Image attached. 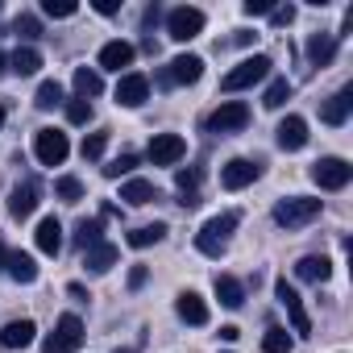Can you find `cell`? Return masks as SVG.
I'll list each match as a JSON object with an SVG mask.
<instances>
[{"label":"cell","instance_id":"cell-1","mask_svg":"<svg viewBox=\"0 0 353 353\" xmlns=\"http://www.w3.org/2000/svg\"><path fill=\"white\" fill-rule=\"evenodd\" d=\"M237 225H241V216H237V212H221V216L204 221V229L196 233V250H200V254H208V258H221V254L229 250V237L237 233Z\"/></svg>","mask_w":353,"mask_h":353},{"label":"cell","instance_id":"cell-2","mask_svg":"<svg viewBox=\"0 0 353 353\" xmlns=\"http://www.w3.org/2000/svg\"><path fill=\"white\" fill-rule=\"evenodd\" d=\"M316 216H320V200H316V196H287V200L274 204V221H279L283 229H303V225H312Z\"/></svg>","mask_w":353,"mask_h":353},{"label":"cell","instance_id":"cell-3","mask_svg":"<svg viewBox=\"0 0 353 353\" xmlns=\"http://www.w3.org/2000/svg\"><path fill=\"white\" fill-rule=\"evenodd\" d=\"M270 67H274V63H270L266 54L241 59V63H237V67H233V71L221 79V88H225V92H241V88H254L258 79H266V75H270Z\"/></svg>","mask_w":353,"mask_h":353},{"label":"cell","instance_id":"cell-4","mask_svg":"<svg viewBox=\"0 0 353 353\" xmlns=\"http://www.w3.org/2000/svg\"><path fill=\"white\" fill-rule=\"evenodd\" d=\"M83 345V320L79 316H59V324H54V332L46 336V345H42V353H75Z\"/></svg>","mask_w":353,"mask_h":353},{"label":"cell","instance_id":"cell-5","mask_svg":"<svg viewBox=\"0 0 353 353\" xmlns=\"http://www.w3.org/2000/svg\"><path fill=\"white\" fill-rule=\"evenodd\" d=\"M34 154H38L42 166H63L67 154H71V141H67L63 129H38V137H34Z\"/></svg>","mask_w":353,"mask_h":353},{"label":"cell","instance_id":"cell-6","mask_svg":"<svg viewBox=\"0 0 353 353\" xmlns=\"http://www.w3.org/2000/svg\"><path fill=\"white\" fill-rule=\"evenodd\" d=\"M166 34H170L174 42H192V38H200V34H204V13L192 9V5L170 9V13H166Z\"/></svg>","mask_w":353,"mask_h":353},{"label":"cell","instance_id":"cell-7","mask_svg":"<svg viewBox=\"0 0 353 353\" xmlns=\"http://www.w3.org/2000/svg\"><path fill=\"white\" fill-rule=\"evenodd\" d=\"M245 125H250V104H241V100H225L208 117V133H241Z\"/></svg>","mask_w":353,"mask_h":353},{"label":"cell","instance_id":"cell-8","mask_svg":"<svg viewBox=\"0 0 353 353\" xmlns=\"http://www.w3.org/2000/svg\"><path fill=\"white\" fill-rule=\"evenodd\" d=\"M312 179H316V188H324V192H341V188L353 179V166H349L345 158H320V162L312 166Z\"/></svg>","mask_w":353,"mask_h":353},{"label":"cell","instance_id":"cell-9","mask_svg":"<svg viewBox=\"0 0 353 353\" xmlns=\"http://www.w3.org/2000/svg\"><path fill=\"white\" fill-rule=\"evenodd\" d=\"M274 295H279V303L287 307V320H291V332H299V336H307L312 332V320H307V312H303V299H299V291L287 283V279H279L274 283Z\"/></svg>","mask_w":353,"mask_h":353},{"label":"cell","instance_id":"cell-10","mask_svg":"<svg viewBox=\"0 0 353 353\" xmlns=\"http://www.w3.org/2000/svg\"><path fill=\"white\" fill-rule=\"evenodd\" d=\"M188 154V141L179 137V133H158L154 141H150V150H145V158L154 162V166H174Z\"/></svg>","mask_w":353,"mask_h":353},{"label":"cell","instance_id":"cell-11","mask_svg":"<svg viewBox=\"0 0 353 353\" xmlns=\"http://www.w3.org/2000/svg\"><path fill=\"white\" fill-rule=\"evenodd\" d=\"M262 174V166L258 162H250V158H233V162H225L221 166V188H229V192H241V188H250L254 179Z\"/></svg>","mask_w":353,"mask_h":353},{"label":"cell","instance_id":"cell-12","mask_svg":"<svg viewBox=\"0 0 353 353\" xmlns=\"http://www.w3.org/2000/svg\"><path fill=\"white\" fill-rule=\"evenodd\" d=\"M145 100H150V79H145L141 71H125L121 83H117V104H125V108H141Z\"/></svg>","mask_w":353,"mask_h":353},{"label":"cell","instance_id":"cell-13","mask_svg":"<svg viewBox=\"0 0 353 353\" xmlns=\"http://www.w3.org/2000/svg\"><path fill=\"white\" fill-rule=\"evenodd\" d=\"M38 196H42L38 179H26V183H17V188H13V200H9V212H13L17 221L34 216V212H38Z\"/></svg>","mask_w":353,"mask_h":353},{"label":"cell","instance_id":"cell-14","mask_svg":"<svg viewBox=\"0 0 353 353\" xmlns=\"http://www.w3.org/2000/svg\"><path fill=\"white\" fill-rule=\"evenodd\" d=\"M34 336H38L34 320H9L5 328H0V345H5V349H30Z\"/></svg>","mask_w":353,"mask_h":353},{"label":"cell","instance_id":"cell-15","mask_svg":"<svg viewBox=\"0 0 353 353\" xmlns=\"http://www.w3.org/2000/svg\"><path fill=\"white\" fill-rule=\"evenodd\" d=\"M166 75H170V83H200L204 59H200V54H179V59L166 67Z\"/></svg>","mask_w":353,"mask_h":353},{"label":"cell","instance_id":"cell-16","mask_svg":"<svg viewBox=\"0 0 353 353\" xmlns=\"http://www.w3.org/2000/svg\"><path fill=\"white\" fill-rule=\"evenodd\" d=\"M133 54H137V50H133L129 42H104V46H100V67L121 75L125 67H133Z\"/></svg>","mask_w":353,"mask_h":353},{"label":"cell","instance_id":"cell-17","mask_svg":"<svg viewBox=\"0 0 353 353\" xmlns=\"http://www.w3.org/2000/svg\"><path fill=\"white\" fill-rule=\"evenodd\" d=\"M349 108H353V88H341L336 96L324 100L320 121H324V125H345V121H349Z\"/></svg>","mask_w":353,"mask_h":353},{"label":"cell","instance_id":"cell-18","mask_svg":"<svg viewBox=\"0 0 353 353\" xmlns=\"http://www.w3.org/2000/svg\"><path fill=\"white\" fill-rule=\"evenodd\" d=\"M174 312H179L183 324H208V303H204V295H196V291H183L179 299H174Z\"/></svg>","mask_w":353,"mask_h":353},{"label":"cell","instance_id":"cell-19","mask_svg":"<svg viewBox=\"0 0 353 353\" xmlns=\"http://www.w3.org/2000/svg\"><path fill=\"white\" fill-rule=\"evenodd\" d=\"M279 145L283 150H303L307 145V121L303 117H287V121H279Z\"/></svg>","mask_w":353,"mask_h":353},{"label":"cell","instance_id":"cell-20","mask_svg":"<svg viewBox=\"0 0 353 353\" xmlns=\"http://www.w3.org/2000/svg\"><path fill=\"white\" fill-rule=\"evenodd\" d=\"M117 258H121V250H117L112 241H100V245L83 250V266H88L92 274H104V270H112V266H117Z\"/></svg>","mask_w":353,"mask_h":353},{"label":"cell","instance_id":"cell-21","mask_svg":"<svg viewBox=\"0 0 353 353\" xmlns=\"http://www.w3.org/2000/svg\"><path fill=\"white\" fill-rule=\"evenodd\" d=\"M200 179H204V170L200 166H188V170H179V174H174V188H179V204L183 208H196L200 204Z\"/></svg>","mask_w":353,"mask_h":353},{"label":"cell","instance_id":"cell-22","mask_svg":"<svg viewBox=\"0 0 353 353\" xmlns=\"http://www.w3.org/2000/svg\"><path fill=\"white\" fill-rule=\"evenodd\" d=\"M34 241H38V250L42 254H59L63 250V225H59V216H46V221H38V233H34Z\"/></svg>","mask_w":353,"mask_h":353},{"label":"cell","instance_id":"cell-23","mask_svg":"<svg viewBox=\"0 0 353 353\" xmlns=\"http://www.w3.org/2000/svg\"><path fill=\"white\" fill-rule=\"evenodd\" d=\"M9 274H13V283H21V287H30L34 279H38V262H34V254H26V250H9V266H5Z\"/></svg>","mask_w":353,"mask_h":353},{"label":"cell","instance_id":"cell-24","mask_svg":"<svg viewBox=\"0 0 353 353\" xmlns=\"http://www.w3.org/2000/svg\"><path fill=\"white\" fill-rule=\"evenodd\" d=\"M212 291H216V299H221L225 307H241V303H245V283L233 279V274H216Z\"/></svg>","mask_w":353,"mask_h":353},{"label":"cell","instance_id":"cell-25","mask_svg":"<svg viewBox=\"0 0 353 353\" xmlns=\"http://www.w3.org/2000/svg\"><path fill=\"white\" fill-rule=\"evenodd\" d=\"M332 54H336V38L332 34H312L307 38V63L312 67H328Z\"/></svg>","mask_w":353,"mask_h":353},{"label":"cell","instance_id":"cell-26","mask_svg":"<svg viewBox=\"0 0 353 353\" xmlns=\"http://www.w3.org/2000/svg\"><path fill=\"white\" fill-rule=\"evenodd\" d=\"M295 274H299L303 283H328V274H332V262H328V258H316V254H307V258H299V262H295Z\"/></svg>","mask_w":353,"mask_h":353},{"label":"cell","instance_id":"cell-27","mask_svg":"<svg viewBox=\"0 0 353 353\" xmlns=\"http://www.w3.org/2000/svg\"><path fill=\"white\" fill-rule=\"evenodd\" d=\"M75 96L79 100H92V96H100L104 92V79H100V71H92V67H75Z\"/></svg>","mask_w":353,"mask_h":353},{"label":"cell","instance_id":"cell-28","mask_svg":"<svg viewBox=\"0 0 353 353\" xmlns=\"http://www.w3.org/2000/svg\"><path fill=\"white\" fill-rule=\"evenodd\" d=\"M121 200L125 204H150V200H158V188L150 179H125L121 183Z\"/></svg>","mask_w":353,"mask_h":353},{"label":"cell","instance_id":"cell-29","mask_svg":"<svg viewBox=\"0 0 353 353\" xmlns=\"http://www.w3.org/2000/svg\"><path fill=\"white\" fill-rule=\"evenodd\" d=\"M9 67H13L17 75H38V71H42V54H38L34 46H17V54L9 59Z\"/></svg>","mask_w":353,"mask_h":353},{"label":"cell","instance_id":"cell-30","mask_svg":"<svg viewBox=\"0 0 353 353\" xmlns=\"http://www.w3.org/2000/svg\"><path fill=\"white\" fill-rule=\"evenodd\" d=\"M100 229H104V221L100 216H88V221H79L75 225V245L79 250H92V245H100L104 237H100Z\"/></svg>","mask_w":353,"mask_h":353},{"label":"cell","instance_id":"cell-31","mask_svg":"<svg viewBox=\"0 0 353 353\" xmlns=\"http://www.w3.org/2000/svg\"><path fill=\"white\" fill-rule=\"evenodd\" d=\"M162 237H166V225L158 221V225H141V229H133V233H129L125 241H129L133 250H145V245H158Z\"/></svg>","mask_w":353,"mask_h":353},{"label":"cell","instance_id":"cell-32","mask_svg":"<svg viewBox=\"0 0 353 353\" xmlns=\"http://www.w3.org/2000/svg\"><path fill=\"white\" fill-rule=\"evenodd\" d=\"M291 332L287 328H266V336H262V353H291Z\"/></svg>","mask_w":353,"mask_h":353},{"label":"cell","instance_id":"cell-33","mask_svg":"<svg viewBox=\"0 0 353 353\" xmlns=\"http://www.w3.org/2000/svg\"><path fill=\"white\" fill-rule=\"evenodd\" d=\"M137 162H141L137 154H121V158L104 162V179H125V174H133V166H137Z\"/></svg>","mask_w":353,"mask_h":353},{"label":"cell","instance_id":"cell-34","mask_svg":"<svg viewBox=\"0 0 353 353\" xmlns=\"http://www.w3.org/2000/svg\"><path fill=\"white\" fill-rule=\"evenodd\" d=\"M54 196L67 200V204H79V200H83V183L71 179V174H63V179H54Z\"/></svg>","mask_w":353,"mask_h":353},{"label":"cell","instance_id":"cell-35","mask_svg":"<svg viewBox=\"0 0 353 353\" xmlns=\"http://www.w3.org/2000/svg\"><path fill=\"white\" fill-rule=\"evenodd\" d=\"M34 104H38V108H59V104H63V83H54V79H46V83L38 88V96H34Z\"/></svg>","mask_w":353,"mask_h":353},{"label":"cell","instance_id":"cell-36","mask_svg":"<svg viewBox=\"0 0 353 353\" xmlns=\"http://www.w3.org/2000/svg\"><path fill=\"white\" fill-rule=\"evenodd\" d=\"M13 34L26 38V42H34V38H42V21H38L34 13H21V17L13 21Z\"/></svg>","mask_w":353,"mask_h":353},{"label":"cell","instance_id":"cell-37","mask_svg":"<svg viewBox=\"0 0 353 353\" xmlns=\"http://www.w3.org/2000/svg\"><path fill=\"white\" fill-rule=\"evenodd\" d=\"M287 100H291V83H287V79H274V83L266 88V96H262L266 108H283Z\"/></svg>","mask_w":353,"mask_h":353},{"label":"cell","instance_id":"cell-38","mask_svg":"<svg viewBox=\"0 0 353 353\" xmlns=\"http://www.w3.org/2000/svg\"><path fill=\"white\" fill-rule=\"evenodd\" d=\"M67 121H71V125H88V121H92V100H79V96L67 100Z\"/></svg>","mask_w":353,"mask_h":353},{"label":"cell","instance_id":"cell-39","mask_svg":"<svg viewBox=\"0 0 353 353\" xmlns=\"http://www.w3.org/2000/svg\"><path fill=\"white\" fill-rule=\"evenodd\" d=\"M42 13L46 17H75L79 5H75V0H42Z\"/></svg>","mask_w":353,"mask_h":353},{"label":"cell","instance_id":"cell-40","mask_svg":"<svg viewBox=\"0 0 353 353\" xmlns=\"http://www.w3.org/2000/svg\"><path fill=\"white\" fill-rule=\"evenodd\" d=\"M104 145H108V133H88V137H83V158L96 162V158L104 154Z\"/></svg>","mask_w":353,"mask_h":353},{"label":"cell","instance_id":"cell-41","mask_svg":"<svg viewBox=\"0 0 353 353\" xmlns=\"http://www.w3.org/2000/svg\"><path fill=\"white\" fill-rule=\"evenodd\" d=\"M270 21L283 30V26H291V21H295V9H291V5H279V9H270Z\"/></svg>","mask_w":353,"mask_h":353},{"label":"cell","instance_id":"cell-42","mask_svg":"<svg viewBox=\"0 0 353 353\" xmlns=\"http://www.w3.org/2000/svg\"><path fill=\"white\" fill-rule=\"evenodd\" d=\"M274 5H270V0H245V13L250 17H258V13H270Z\"/></svg>","mask_w":353,"mask_h":353},{"label":"cell","instance_id":"cell-43","mask_svg":"<svg viewBox=\"0 0 353 353\" xmlns=\"http://www.w3.org/2000/svg\"><path fill=\"white\" fill-rule=\"evenodd\" d=\"M145 279H150V270H145V266H133V270H129V287H133V291H137Z\"/></svg>","mask_w":353,"mask_h":353},{"label":"cell","instance_id":"cell-44","mask_svg":"<svg viewBox=\"0 0 353 353\" xmlns=\"http://www.w3.org/2000/svg\"><path fill=\"white\" fill-rule=\"evenodd\" d=\"M158 17H162V13H158V5H154V9H145V17H141V26H145V30H154V26H158Z\"/></svg>","mask_w":353,"mask_h":353},{"label":"cell","instance_id":"cell-45","mask_svg":"<svg viewBox=\"0 0 353 353\" xmlns=\"http://www.w3.org/2000/svg\"><path fill=\"white\" fill-rule=\"evenodd\" d=\"M96 13H100V17H112L117 5H112V0H96Z\"/></svg>","mask_w":353,"mask_h":353},{"label":"cell","instance_id":"cell-46","mask_svg":"<svg viewBox=\"0 0 353 353\" xmlns=\"http://www.w3.org/2000/svg\"><path fill=\"white\" fill-rule=\"evenodd\" d=\"M221 336H225V341H237V336H241V328H237V324H225V328H221Z\"/></svg>","mask_w":353,"mask_h":353},{"label":"cell","instance_id":"cell-47","mask_svg":"<svg viewBox=\"0 0 353 353\" xmlns=\"http://www.w3.org/2000/svg\"><path fill=\"white\" fill-rule=\"evenodd\" d=\"M5 266H9V245L0 241V270H5Z\"/></svg>","mask_w":353,"mask_h":353},{"label":"cell","instance_id":"cell-48","mask_svg":"<svg viewBox=\"0 0 353 353\" xmlns=\"http://www.w3.org/2000/svg\"><path fill=\"white\" fill-rule=\"evenodd\" d=\"M5 71H9V54H5V50H0V75H5Z\"/></svg>","mask_w":353,"mask_h":353},{"label":"cell","instance_id":"cell-49","mask_svg":"<svg viewBox=\"0 0 353 353\" xmlns=\"http://www.w3.org/2000/svg\"><path fill=\"white\" fill-rule=\"evenodd\" d=\"M0 129H5V108H0Z\"/></svg>","mask_w":353,"mask_h":353},{"label":"cell","instance_id":"cell-50","mask_svg":"<svg viewBox=\"0 0 353 353\" xmlns=\"http://www.w3.org/2000/svg\"><path fill=\"white\" fill-rule=\"evenodd\" d=\"M117 353H137V349H117Z\"/></svg>","mask_w":353,"mask_h":353}]
</instances>
